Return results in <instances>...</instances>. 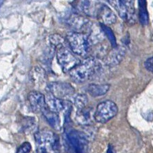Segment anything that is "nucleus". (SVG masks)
Masks as SVG:
<instances>
[{
    "mask_svg": "<svg viewBox=\"0 0 153 153\" xmlns=\"http://www.w3.org/2000/svg\"><path fill=\"white\" fill-rule=\"evenodd\" d=\"M28 100L32 110L35 113H41L47 107L45 96L40 92L31 91L28 95Z\"/></svg>",
    "mask_w": 153,
    "mask_h": 153,
    "instance_id": "9d476101",
    "label": "nucleus"
},
{
    "mask_svg": "<svg viewBox=\"0 0 153 153\" xmlns=\"http://www.w3.org/2000/svg\"><path fill=\"white\" fill-rule=\"evenodd\" d=\"M99 68L98 61L94 57H88L77 65L69 72L71 79L76 83H83L94 75Z\"/></svg>",
    "mask_w": 153,
    "mask_h": 153,
    "instance_id": "f03ea898",
    "label": "nucleus"
},
{
    "mask_svg": "<svg viewBox=\"0 0 153 153\" xmlns=\"http://www.w3.org/2000/svg\"><path fill=\"white\" fill-rule=\"evenodd\" d=\"M49 41L51 46L54 48H57V49L64 48L65 43H66L65 39L59 34H51L49 37Z\"/></svg>",
    "mask_w": 153,
    "mask_h": 153,
    "instance_id": "6ab92c4d",
    "label": "nucleus"
},
{
    "mask_svg": "<svg viewBox=\"0 0 153 153\" xmlns=\"http://www.w3.org/2000/svg\"><path fill=\"white\" fill-rule=\"evenodd\" d=\"M80 4H79V8L83 13L88 16H97V11L100 5L94 4V1H80Z\"/></svg>",
    "mask_w": 153,
    "mask_h": 153,
    "instance_id": "dca6fc26",
    "label": "nucleus"
},
{
    "mask_svg": "<svg viewBox=\"0 0 153 153\" xmlns=\"http://www.w3.org/2000/svg\"><path fill=\"white\" fill-rule=\"evenodd\" d=\"M38 153H59V138L52 131L42 130L34 134Z\"/></svg>",
    "mask_w": 153,
    "mask_h": 153,
    "instance_id": "f257e3e1",
    "label": "nucleus"
},
{
    "mask_svg": "<svg viewBox=\"0 0 153 153\" xmlns=\"http://www.w3.org/2000/svg\"><path fill=\"white\" fill-rule=\"evenodd\" d=\"M2 4H3V1H0V6L2 5Z\"/></svg>",
    "mask_w": 153,
    "mask_h": 153,
    "instance_id": "a878e982",
    "label": "nucleus"
},
{
    "mask_svg": "<svg viewBox=\"0 0 153 153\" xmlns=\"http://www.w3.org/2000/svg\"><path fill=\"white\" fill-rule=\"evenodd\" d=\"M37 153H38V152H37Z\"/></svg>",
    "mask_w": 153,
    "mask_h": 153,
    "instance_id": "cd10ccee",
    "label": "nucleus"
},
{
    "mask_svg": "<svg viewBox=\"0 0 153 153\" xmlns=\"http://www.w3.org/2000/svg\"><path fill=\"white\" fill-rule=\"evenodd\" d=\"M46 103L47 107L52 112L59 113H63L66 119L69 117L72 109V102L67 100H62L53 96L49 93L45 96Z\"/></svg>",
    "mask_w": 153,
    "mask_h": 153,
    "instance_id": "0eeeda50",
    "label": "nucleus"
},
{
    "mask_svg": "<svg viewBox=\"0 0 153 153\" xmlns=\"http://www.w3.org/2000/svg\"><path fill=\"white\" fill-rule=\"evenodd\" d=\"M92 110L90 108L86 107L77 109L76 113V121L78 124L83 126L90 125L92 122Z\"/></svg>",
    "mask_w": 153,
    "mask_h": 153,
    "instance_id": "4468645a",
    "label": "nucleus"
},
{
    "mask_svg": "<svg viewBox=\"0 0 153 153\" xmlns=\"http://www.w3.org/2000/svg\"><path fill=\"white\" fill-rule=\"evenodd\" d=\"M36 122L35 119L33 117H25L22 122V128L24 132L31 133L33 131L34 129H35Z\"/></svg>",
    "mask_w": 153,
    "mask_h": 153,
    "instance_id": "4be33fe9",
    "label": "nucleus"
},
{
    "mask_svg": "<svg viewBox=\"0 0 153 153\" xmlns=\"http://www.w3.org/2000/svg\"><path fill=\"white\" fill-rule=\"evenodd\" d=\"M139 19H140V22L142 25H147L149 23L147 2L145 0L139 1Z\"/></svg>",
    "mask_w": 153,
    "mask_h": 153,
    "instance_id": "a211bd4d",
    "label": "nucleus"
},
{
    "mask_svg": "<svg viewBox=\"0 0 153 153\" xmlns=\"http://www.w3.org/2000/svg\"><path fill=\"white\" fill-rule=\"evenodd\" d=\"M73 102L77 109H81L86 106L88 103L87 96L85 94H76L72 97Z\"/></svg>",
    "mask_w": 153,
    "mask_h": 153,
    "instance_id": "aec40b11",
    "label": "nucleus"
},
{
    "mask_svg": "<svg viewBox=\"0 0 153 153\" xmlns=\"http://www.w3.org/2000/svg\"><path fill=\"white\" fill-rule=\"evenodd\" d=\"M47 93H49L57 98L64 100L72 98L75 94V89L70 83L64 82H51L46 87Z\"/></svg>",
    "mask_w": 153,
    "mask_h": 153,
    "instance_id": "1a4fd4ad",
    "label": "nucleus"
},
{
    "mask_svg": "<svg viewBox=\"0 0 153 153\" xmlns=\"http://www.w3.org/2000/svg\"><path fill=\"white\" fill-rule=\"evenodd\" d=\"M152 41H153V35L152 36Z\"/></svg>",
    "mask_w": 153,
    "mask_h": 153,
    "instance_id": "bb28decb",
    "label": "nucleus"
},
{
    "mask_svg": "<svg viewBox=\"0 0 153 153\" xmlns=\"http://www.w3.org/2000/svg\"><path fill=\"white\" fill-rule=\"evenodd\" d=\"M100 27H101L102 32L105 34V35L108 39L109 41L110 42V44H111V45H112V48L117 47V41H116L115 36L114 33H113L112 30H111L110 27L108 26V25H104L102 24H100Z\"/></svg>",
    "mask_w": 153,
    "mask_h": 153,
    "instance_id": "412c9836",
    "label": "nucleus"
},
{
    "mask_svg": "<svg viewBox=\"0 0 153 153\" xmlns=\"http://www.w3.org/2000/svg\"><path fill=\"white\" fill-rule=\"evenodd\" d=\"M57 60L64 72L67 73L80 63V61L65 47L57 49Z\"/></svg>",
    "mask_w": 153,
    "mask_h": 153,
    "instance_id": "6e6552de",
    "label": "nucleus"
},
{
    "mask_svg": "<svg viewBox=\"0 0 153 153\" xmlns=\"http://www.w3.org/2000/svg\"><path fill=\"white\" fill-rule=\"evenodd\" d=\"M144 67L148 71L153 74V56L148 58L145 61Z\"/></svg>",
    "mask_w": 153,
    "mask_h": 153,
    "instance_id": "b1692460",
    "label": "nucleus"
},
{
    "mask_svg": "<svg viewBox=\"0 0 153 153\" xmlns=\"http://www.w3.org/2000/svg\"><path fill=\"white\" fill-rule=\"evenodd\" d=\"M118 112V107L114 102L106 100L97 105L94 113V119L99 123H106L114 117Z\"/></svg>",
    "mask_w": 153,
    "mask_h": 153,
    "instance_id": "39448f33",
    "label": "nucleus"
},
{
    "mask_svg": "<svg viewBox=\"0 0 153 153\" xmlns=\"http://www.w3.org/2000/svg\"><path fill=\"white\" fill-rule=\"evenodd\" d=\"M120 17L129 24L133 25L136 22L135 8L133 1H108Z\"/></svg>",
    "mask_w": 153,
    "mask_h": 153,
    "instance_id": "423d86ee",
    "label": "nucleus"
},
{
    "mask_svg": "<svg viewBox=\"0 0 153 153\" xmlns=\"http://www.w3.org/2000/svg\"><path fill=\"white\" fill-rule=\"evenodd\" d=\"M97 17L101 24L108 25H112L117 22V16L114 12L105 4H101L97 11Z\"/></svg>",
    "mask_w": 153,
    "mask_h": 153,
    "instance_id": "f8f14e48",
    "label": "nucleus"
},
{
    "mask_svg": "<svg viewBox=\"0 0 153 153\" xmlns=\"http://www.w3.org/2000/svg\"><path fill=\"white\" fill-rule=\"evenodd\" d=\"M89 23V20L88 19L75 14L71 15L68 19V25L76 30H80L88 27Z\"/></svg>",
    "mask_w": 153,
    "mask_h": 153,
    "instance_id": "2eb2a0df",
    "label": "nucleus"
},
{
    "mask_svg": "<svg viewBox=\"0 0 153 153\" xmlns=\"http://www.w3.org/2000/svg\"><path fill=\"white\" fill-rule=\"evenodd\" d=\"M31 145L28 142L22 143L18 148L17 153H30L31 151Z\"/></svg>",
    "mask_w": 153,
    "mask_h": 153,
    "instance_id": "5701e85b",
    "label": "nucleus"
},
{
    "mask_svg": "<svg viewBox=\"0 0 153 153\" xmlns=\"http://www.w3.org/2000/svg\"><path fill=\"white\" fill-rule=\"evenodd\" d=\"M66 42L75 54L81 56H86L88 54L90 40L87 34L80 32H70L66 36Z\"/></svg>",
    "mask_w": 153,
    "mask_h": 153,
    "instance_id": "20e7f679",
    "label": "nucleus"
},
{
    "mask_svg": "<svg viewBox=\"0 0 153 153\" xmlns=\"http://www.w3.org/2000/svg\"><path fill=\"white\" fill-rule=\"evenodd\" d=\"M110 89V85L108 84L97 85L91 84L87 87V91L92 97H99L105 95Z\"/></svg>",
    "mask_w": 153,
    "mask_h": 153,
    "instance_id": "f3484780",
    "label": "nucleus"
},
{
    "mask_svg": "<svg viewBox=\"0 0 153 153\" xmlns=\"http://www.w3.org/2000/svg\"><path fill=\"white\" fill-rule=\"evenodd\" d=\"M44 116L46 118V121L48 122L50 126L57 131H60L62 128L61 124V119L58 115V113H54L52 111L48 109V107H46L42 112Z\"/></svg>",
    "mask_w": 153,
    "mask_h": 153,
    "instance_id": "ddd939ff",
    "label": "nucleus"
},
{
    "mask_svg": "<svg viewBox=\"0 0 153 153\" xmlns=\"http://www.w3.org/2000/svg\"><path fill=\"white\" fill-rule=\"evenodd\" d=\"M107 153H115V152H114V150H113V149H112V148L110 146H109L108 147V151H107Z\"/></svg>",
    "mask_w": 153,
    "mask_h": 153,
    "instance_id": "393cba45",
    "label": "nucleus"
},
{
    "mask_svg": "<svg viewBox=\"0 0 153 153\" xmlns=\"http://www.w3.org/2000/svg\"><path fill=\"white\" fill-rule=\"evenodd\" d=\"M65 146L71 153H87L88 150V139L84 133L69 130L65 133Z\"/></svg>",
    "mask_w": 153,
    "mask_h": 153,
    "instance_id": "7ed1b4c3",
    "label": "nucleus"
},
{
    "mask_svg": "<svg viewBox=\"0 0 153 153\" xmlns=\"http://www.w3.org/2000/svg\"><path fill=\"white\" fill-rule=\"evenodd\" d=\"M126 55V49L124 47H116L112 48L106 56L105 59L106 65L108 67H114L119 65Z\"/></svg>",
    "mask_w": 153,
    "mask_h": 153,
    "instance_id": "9b49d317",
    "label": "nucleus"
}]
</instances>
